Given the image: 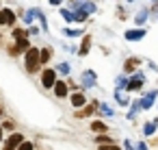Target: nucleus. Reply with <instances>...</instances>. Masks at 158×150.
Masks as SVG:
<instances>
[{"label": "nucleus", "mask_w": 158, "mask_h": 150, "mask_svg": "<svg viewBox=\"0 0 158 150\" xmlns=\"http://www.w3.org/2000/svg\"><path fill=\"white\" fill-rule=\"evenodd\" d=\"M145 37V31L143 29H134V31H126V39L128 42H139Z\"/></svg>", "instance_id": "nucleus-3"}, {"label": "nucleus", "mask_w": 158, "mask_h": 150, "mask_svg": "<svg viewBox=\"0 0 158 150\" xmlns=\"http://www.w3.org/2000/svg\"><path fill=\"white\" fill-rule=\"evenodd\" d=\"M100 111H102L104 115H113V109H110L108 104H102V107H100Z\"/></svg>", "instance_id": "nucleus-19"}, {"label": "nucleus", "mask_w": 158, "mask_h": 150, "mask_svg": "<svg viewBox=\"0 0 158 150\" xmlns=\"http://www.w3.org/2000/svg\"><path fill=\"white\" fill-rule=\"evenodd\" d=\"M41 83H44V87H54V83H56V72H54V70H46L44 76H41Z\"/></svg>", "instance_id": "nucleus-2"}, {"label": "nucleus", "mask_w": 158, "mask_h": 150, "mask_svg": "<svg viewBox=\"0 0 158 150\" xmlns=\"http://www.w3.org/2000/svg\"><path fill=\"white\" fill-rule=\"evenodd\" d=\"M33 15H35V9H31V11L26 13V18H24V20H26V24H31V22H33Z\"/></svg>", "instance_id": "nucleus-22"}, {"label": "nucleus", "mask_w": 158, "mask_h": 150, "mask_svg": "<svg viewBox=\"0 0 158 150\" xmlns=\"http://www.w3.org/2000/svg\"><path fill=\"white\" fill-rule=\"evenodd\" d=\"M156 15H158V5H156Z\"/></svg>", "instance_id": "nucleus-30"}, {"label": "nucleus", "mask_w": 158, "mask_h": 150, "mask_svg": "<svg viewBox=\"0 0 158 150\" xmlns=\"http://www.w3.org/2000/svg\"><path fill=\"white\" fill-rule=\"evenodd\" d=\"M143 85V74H134V81L128 83V89H139Z\"/></svg>", "instance_id": "nucleus-9"}, {"label": "nucleus", "mask_w": 158, "mask_h": 150, "mask_svg": "<svg viewBox=\"0 0 158 150\" xmlns=\"http://www.w3.org/2000/svg\"><path fill=\"white\" fill-rule=\"evenodd\" d=\"M147 13H149V11H147V7H143V9H141V11L134 15V22H136L139 26H141V24H145V20H147Z\"/></svg>", "instance_id": "nucleus-6"}, {"label": "nucleus", "mask_w": 158, "mask_h": 150, "mask_svg": "<svg viewBox=\"0 0 158 150\" xmlns=\"http://www.w3.org/2000/svg\"><path fill=\"white\" fill-rule=\"evenodd\" d=\"M89 48H91V37H85V42H82V48H80V55L85 57V55L89 52Z\"/></svg>", "instance_id": "nucleus-13"}, {"label": "nucleus", "mask_w": 158, "mask_h": 150, "mask_svg": "<svg viewBox=\"0 0 158 150\" xmlns=\"http://www.w3.org/2000/svg\"><path fill=\"white\" fill-rule=\"evenodd\" d=\"M39 63H41V59H39V50L37 48H28L26 50V72H37V68H39Z\"/></svg>", "instance_id": "nucleus-1"}, {"label": "nucleus", "mask_w": 158, "mask_h": 150, "mask_svg": "<svg viewBox=\"0 0 158 150\" xmlns=\"http://www.w3.org/2000/svg\"><path fill=\"white\" fill-rule=\"evenodd\" d=\"M50 5H61V0H50Z\"/></svg>", "instance_id": "nucleus-27"}, {"label": "nucleus", "mask_w": 158, "mask_h": 150, "mask_svg": "<svg viewBox=\"0 0 158 150\" xmlns=\"http://www.w3.org/2000/svg\"><path fill=\"white\" fill-rule=\"evenodd\" d=\"M82 31H76V29H65V35H72V37H76V35H80Z\"/></svg>", "instance_id": "nucleus-21"}, {"label": "nucleus", "mask_w": 158, "mask_h": 150, "mask_svg": "<svg viewBox=\"0 0 158 150\" xmlns=\"http://www.w3.org/2000/svg\"><path fill=\"white\" fill-rule=\"evenodd\" d=\"M15 50H20V52H22V50H28V39H26V37H20V39L15 42ZM15 50H13V52H15Z\"/></svg>", "instance_id": "nucleus-11"}, {"label": "nucleus", "mask_w": 158, "mask_h": 150, "mask_svg": "<svg viewBox=\"0 0 158 150\" xmlns=\"http://www.w3.org/2000/svg\"><path fill=\"white\" fill-rule=\"evenodd\" d=\"M80 9H82L85 13H93V11H95V5H93V2H82Z\"/></svg>", "instance_id": "nucleus-14"}, {"label": "nucleus", "mask_w": 158, "mask_h": 150, "mask_svg": "<svg viewBox=\"0 0 158 150\" xmlns=\"http://www.w3.org/2000/svg\"><path fill=\"white\" fill-rule=\"evenodd\" d=\"M54 94H56L59 98H65V96H67V85L61 83V81H56V83H54Z\"/></svg>", "instance_id": "nucleus-5"}, {"label": "nucleus", "mask_w": 158, "mask_h": 150, "mask_svg": "<svg viewBox=\"0 0 158 150\" xmlns=\"http://www.w3.org/2000/svg\"><path fill=\"white\" fill-rule=\"evenodd\" d=\"M0 115H2V107H0Z\"/></svg>", "instance_id": "nucleus-31"}, {"label": "nucleus", "mask_w": 158, "mask_h": 150, "mask_svg": "<svg viewBox=\"0 0 158 150\" xmlns=\"http://www.w3.org/2000/svg\"><path fill=\"white\" fill-rule=\"evenodd\" d=\"M0 24H5V18H2V11H0Z\"/></svg>", "instance_id": "nucleus-28"}, {"label": "nucleus", "mask_w": 158, "mask_h": 150, "mask_svg": "<svg viewBox=\"0 0 158 150\" xmlns=\"http://www.w3.org/2000/svg\"><path fill=\"white\" fill-rule=\"evenodd\" d=\"M22 141H24V139H22V135H20V133H15V135H11V137L7 139V143H5V146H7V148H11V150H15Z\"/></svg>", "instance_id": "nucleus-4"}, {"label": "nucleus", "mask_w": 158, "mask_h": 150, "mask_svg": "<svg viewBox=\"0 0 158 150\" xmlns=\"http://www.w3.org/2000/svg\"><path fill=\"white\" fill-rule=\"evenodd\" d=\"M18 150H33V143H28V141H22V143L18 146Z\"/></svg>", "instance_id": "nucleus-20"}, {"label": "nucleus", "mask_w": 158, "mask_h": 150, "mask_svg": "<svg viewBox=\"0 0 158 150\" xmlns=\"http://www.w3.org/2000/svg\"><path fill=\"white\" fill-rule=\"evenodd\" d=\"M117 100H119L121 104H128V98H126V96H121V91H117Z\"/></svg>", "instance_id": "nucleus-25"}, {"label": "nucleus", "mask_w": 158, "mask_h": 150, "mask_svg": "<svg viewBox=\"0 0 158 150\" xmlns=\"http://www.w3.org/2000/svg\"><path fill=\"white\" fill-rule=\"evenodd\" d=\"M82 83H85V85H89V87H91V85H95V74H93L91 70H89V72H85V74H82Z\"/></svg>", "instance_id": "nucleus-8"}, {"label": "nucleus", "mask_w": 158, "mask_h": 150, "mask_svg": "<svg viewBox=\"0 0 158 150\" xmlns=\"http://www.w3.org/2000/svg\"><path fill=\"white\" fill-rule=\"evenodd\" d=\"M100 150H121L119 146H113V143H108V146H100Z\"/></svg>", "instance_id": "nucleus-23"}, {"label": "nucleus", "mask_w": 158, "mask_h": 150, "mask_svg": "<svg viewBox=\"0 0 158 150\" xmlns=\"http://www.w3.org/2000/svg\"><path fill=\"white\" fill-rule=\"evenodd\" d=\"M39 59H41V63H46V61H50V50H48V48H44V50H39Z\"/></svg>", "instance_id": "nucleus-16"}, {"label": "nucleus", "mask_w": 158, "mask_h": 150, "mask_svg": "<svg viewBox=\"0 0 158 150\" xmlns=\"http://www.w3.org/2000/svg\"><path fill=\"white\" fill-rule=\"evenodd\" d=\"M91 128H93L95 133H106V124H102V122H93Z\"/></svg>", "instance_id": "nucleus-15"}, {"label": "nucleus", "mask_w": 158, "mask_h": 150, "mask_svg": "<svg viewBox=\"0 0 158 150\" xmlns=\"http://www.w3.org/2000/svg\"><path fill=\"white\" fill-rule=\"evenodd\" d=\"M154 98H156V91L145 94V98L141 100V107H143V109H149V107H152V102H154Z\"/></svg>", "instance_id": "nucleus-7"}, {"label": "nucleus", "mask_w": 158, "mask_h": 150, "mask_svg": "<svg viewBox=\"0 0 158 150\" xmlns=\"http://www.w3.org/2000/svg\"><path fill=\"white\" fill-rule=\"evenodd\" d=\"M139 65V59H130L128 63H126V72H130V70H134Z\"/></svg>", "instance_id": "nucleus-18"}, {"label": "nucleus", "mask_w": 158, "mask_h": 150, "mask_svg": "<svg viewBox=\"0 0 158 150\" xmlns=\"http://www.w3.org/2000/svg\"><path fill=\"white\" fill-rule=\"evenodd\" d=\"M59 72L67 74V72H69V65H67V63H61V65H59Z\"/></svg>", "instance_id": "nucleus-24"}, {"label": "nucleus", "mask_w": 158, "mask_h": 150, "mask_svg": "<svg viewBox=\"0 0 158 150\" xmlns=\"http://www.w3.org/2000/svg\"><path fill=\"white\" fill-rule=\"evenodd\" d=\"M2 18H5V24H13L15 22V15L11 9H2Z\"/></svg>", "instance_id": "nucleus-10"}, {"label": "nucleus", "mask_w": 158, "mask_h": 150, "mask_svg": "<svg viewBox=\"0 0 158 150\" xmlns=\"http://www.w3.org/2000/svg\"><path fill=\"white\" fill-rule=\"evenodd\" d=\"M154 133V124H145V135H152Z\"/></svg>", "instance_id": "nucleus-26"}, {"label": "nucleus", "mask_w": 158, "mask_h": 150, "mask_svg": "<svg viewBox=\"0 0 158 150\" xmlns=\"http://www.w3.org/2000/svg\"><path fill=\"white\" fill-rule=\"evenodd\" d=\"M61 15L65 18V22H74V13L67 11V9H61Z\"/></svg>", "instance_id": "nucleus-17"}, {"label": "nucleus", "mask_w": 158, "mask_h": 150, "mask_svg": "<svg viewBox=\"0 0 158 150\" xmlns=\"http://www.w3.org/2000/svg\"><path fill=\"white\" fill-rule=\"evenodd\" d=\"M85 100H87V98H85L82 94H74V96H72V104H74V107H82Z\"/></svg>", "instance_id": "nucleus-12"}, {"label": "nucleus", "mask_w": 158, "mask_h": 150, "mask_svg": "<svg viewBox=\"0 0 158 150\" xmlns=\"http://www.w3.org/2000/svg\"><path fill=\"white\" fill-rule=\"evenodd\" d=\"M0 139H2V126H0Z\"/></svg>", "instance_id": "nucleus-29"}]
</instances>
